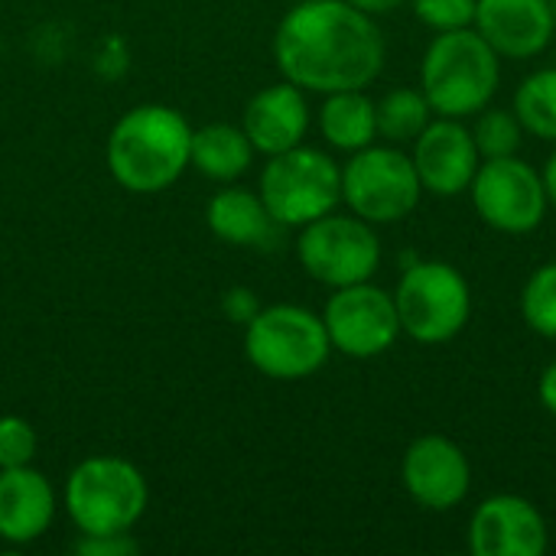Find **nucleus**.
<instances>
[{"mask_svg": "<svg viewBox=\"0 0 556 556\" xmlns=\"http://www.w3.org/2000/svg\"><path fill=\"white\" fill-rule=\"evenodd\" d=\"M274 55L303 91L368 88L384 68V36L371 13L349 0H300L277 26Z\"/></svg>", "mask_w": 556, "mask_h": 556, "instance_id": "1", "label": "nucleus"}, {"mask_svg": "<svg viewBox=\"0 0 556 556\" xmlns=\"http://www.w3.org/2000/svg\"><path fill=\"white\" fill-rule=\"evenodd\" d=\"M192 130L179 111L143 104L127 111L108 140V166L130 192H160L179 179L189 163Z\"/></svg>", "mask_w": 556, "mask_h": 556, "instance_id": "2", "label": "nucleus"}, {"mask_svg": "<svg viewBox=\"0 0 556 556\" xmlns=\"http://www.w3.org/2000/svg\"><path fill=\"white\" fill-rule=\"evenodd\" d=\"M502 85V55L476 26L437 33L420 59V91L440 117H476Z\"/></svg>", "mask_w": 556, "mask_h": 556, "instance_id": "3", "label": "nucleus"}, {"mask_svg": "<svg viewBox=\"0 0 556 556\" xmlns=\"http://www.w3.org/2000/svg\"><path fill=\"white\" fill-rule=\"evenodd\" d=\"M401 332L420 345L453 342L472 319V287L450 261H410L397 280Z\"/></svg>", "mask_w": 556, "mask_h": 556, "instance_id": "4", "label": "nucleus"}, {"mask_svg": "<svg viewBox=\"0 0 556 556\" xmlns=\"http://www.w3.org/2000/svg\"><path fill=\"white\" fill-rule=\"evenodd\" d=\"M248 362L274 381H303L316 375L332 352L323 316L303 306H267L248 323Z\"/></svg>", "mask_w": 556, "mask_h": 556, "instance_id": "5", "label": "nucleus"}, {"mask_svg": "<svg viewBox=\"0 0 556 556\" xmlns=\"http://www.w3.org/2000/svg\"><path fill=\"white\" fill-rule=\"evenodd\" d=\"M424 199V186L410 153L397 143H371L355 150L342 166V202L368 225H397Z\"/></svg>", "mask_w": 556, "mask_h": 556, "instance_id": "6", "label": "nucleus"}, {"mask_svg": "<svg viewBox=\"0 0 556 556\" xmlns=\"http://www.w3.org/2000/svg\"><path fill=\"white\" fill-rule=\"evenodd\" d=\"M261 199L277 225H309L342 202V166L313 147L274 153L261 173Z\"/></svg>", "mask_w": 556, "mask_h": 556, "instance_id": "7", "label": "nucleus"}, {"mask_svg": "<svg viewBox=\"0 0 556 556\" xmlns=\"http://www.w3.org/2000/svg\"><path fill=\"white\" fill-rule=\"evenodd\" d=\"M65 508L81 534H124L147 508V482L137 466L94 456L68 476Z\"/></svg>", "mask_w": 556, "mask_h": 556, "instance_id": "8", "label": "nucleus"}, {"mask_svg": "<svg viewBox=\"0 0 556 556\" xmlns=\"http://www.w3.org/2000/svg\"><path fill=\"white\" fill-rule=\"evenodd\" d=\"M296 257L313 280L339 290L375 277L381 264V241L375 225H368L365 218L329 212L303 225Z\"/></svg>", "mask_w": 556, "mask_h": 556, "instance_id": "9", "label": "nucleus"}, {"mask_svg": "<svg viewBox=\"0 0 556 556\" xmlns=\"http://www.w3.org/2000/svg\"><path fill=\"white\" fill-rule=\"evenodd\" d=\"M469 199L479 218L502 235H531L551 208L544 176L518 153L482 160L469 182Z\"/></svg>", "mask_w": 556, "mask_h": 556, "instance_id": "10", "label": "nucleus"}, {"mask_svg": "<svg viewBox=\"0 0 556 556\" xmlns=\"http://www.w3.org/2000/svg\"><path fill=\"white\" fill-rule=\"evenodd\" d=\"M332 349L349 358H378L401 339V319L394 293L375 287L371 280L339 287L323 313Z\"/></svg>", "mask_w": 556, "mask_h": 556, "instance_id": "11", "label": "nucleus"}, {"mask_svg": "<svg viewBox=\"0 0 556 556\" xmlns=\"http://www.w3.org/2000/svg\"><path fill=\"white\" fill-rule=\"evenodd\" d=\"M401 482L420 508L443 515L466 502L472 489V466L456 440L424 433L401 459Z\"/></svg>", "mask_w": 556, "mask_h": 556, "instance_id": "12", "label": "nucleus"}, {"mask_svg": "<svg viewBox=\"0 0 556 556\" xmlns=\"http://www.w3.org/2000/svg\"><path fill=\"white\" fill-rule=\"evenodd\" d=\"M466 541L472 556H544L551 531L531 498L502 492L476 505Z\"/></svg>", "mask_w": 556, "mask_h": 556, "instance_id": "13", "label": "nucleus"}, {"mask_svg": "<svg viewBox=\"0 0 556 556\" xmlns=\"http://www.w3.org/2000/svg\"><path fill=\"white\" fill-rule=\"evenodd\" d=\"M424 192L437 199H453L469 192V182L482 163L472 130L459 117H433L414 140L410 153Z\"/></svg>", "mask_w": 556, "mask_h": 556, "instance_id": "14", "label": "nucleus"}, {"mask_svg": "<svg viewBox=\"0 0 556 556\" xmlns=\"http://www.w3.org/2000/svg\"><path fill=\"white\" fill-rule=\"evenodd\" d=\"M476 33L502 59H534L556 33V10L551 0H476Z\"/></svg>", "mask_w": 556, "mask_h": 556, "instance_id": "15", "label": "nucleus"}, {"mask_svg": "<svg viewBox=\"0 0 556 556\" xmlns=\"http://www.w3.org/2000/svg\"><path fill=\"white\" fill-rule=\"evenodd\" d=\"M309 130V104L300 85L280 81L257 91L244 108V134L254 150L274 156L300 147Z\"/></svg>", "mask_w": 556, "mask_h": 556, "instance_id": "16", "label": "nucleus"}, {"mask_svg": "<svg viewBox=\"0 0 556 556\" xmlns=\"http://www.w3.org/2000/svg\"><path fill=\"white\" fill-rule=\"evenodd\" d=\"M52 489L29 466L0 469V538L29 544L52 525Z\"/></svg>", "mask_w": 556, "mask_h": 556, "instance_id": "17", "label": "nucleus"}, {"mask_svg": "<svg viewBox=\"0 0 556 556\" xmlns=\"http://www.w3.org/2000/svg\"><path fill=\"white\" fill-rule=\"evenodd\" d=\"M319 130L336 150H365L378 140V108L365 88L332 91L319 108Z\"/></svg>", "mask_w": 556, "mask_h": 556, "instance_id": "18", "label": "nucleus"}, {"mask_svg": "<svg viewBox=\"0 0 556 556\" xmlns=\"http://www.w3.org/2000/svg\"><path fill=\"white\" fill-rule=\"evenodd\" d=\"M208 228L228 244H267L274 241V215L264 199L248 189H222L208 202Z\"/></svg>", "mask_w": 556, "mask_h": 556, "instance_id": "19", "label": "nucleus"}, {"mask_svg": "<svg viewBox=\"0 0 556 556\" xmlns=\"http://www.w3.org/2000/svg\"><path fill=\"white\" fill-rule=\"evenodd\" d=\"M189 160L199 166L202 176L225 182V179H235V176L248 173V166L254 160V143L248 140L244 127L208 124V127L192 134Z\"/></svg>", "mask_w": 556, "mask_h": 556, "instance_id": "20", "label": "nucleus"}, {"mask_svg": "<svg viewBox=\"0 0 556 556\" xmlns=\"http://www.w3.org/2000/svg\"><path fill=\"white\" fill-rule=\"evenodd\" d=\"M511 111L518 114L525 134L556 143V65L531 72L518 85Z\"/></svg>", "mask_w": 556, "mask_h": 556, "instance_id": "21", "label": "nucleus"}, {"mask_svg": "<svg viewBox=\"0 0 556 556\" xmlns=\"http://www.w3.org/2000/svg\"><path fill=\"white\" fill-rule=\"evenodd\" d=\"M375 108H378V137L397 147L414 143L417 134L433 121V108L420 88H391L381 101H375Z\"/></svg>", "mask_w": 556, "mask_h": 556, "instance_id": "22", "label": "nucleus"}, {"mask_svg": "<svg viewBox=\"0 0 556 556\" xmlns=\"http://www.w3.org/2000/svg\"><path fill=\"white\" fill-rule=\"evenodd\" d=\"M472 140L482 153V160L495 156H515L525 143V127L515 111L508 108H482L472 121Z\"/></svg>", "mask_w": 556, "mask_h": 556, "instance_id": "23", "label": "nucleus"}, {"mask_svg": "<svg viewBox=\"0 0 556 556\" xmlns=\"http://www.w3.org/2000/svg\"><path fill=\"white\" fill-rule=\"evenodd\" d=\"M521 319L541 339H556V261L541 264L521 290Z\"/></svg>", "mask_w": 556, "mask_h": 556, "instance_id": "24", "label": "nucleus"}, {"mask_svg": "<svg viewBox=\"0 0 556 556\" xmlns=\"http://www.w3.org/2000/svg\"><path fill=\"white\" fill-rule=\"evenodd\" d=\"M410 7L414 16L433 33L463 29L476 20V0H410Z\"/></svg>", "mask_w": 556, "mask_h": 556, "instance_id": "25", "label": "nucleus"}, {"mask_svg": "<svg viewBox=\"0 0 556 556\" xmlns=\"http://www.w3.org/2000/svg\"><path fill=\"white\" fill-rule=\"evenodd\" d=\"M36 456V433L23 417H0V469L29 466Z\"/></svg>", "mask_w": 556, "mask_h": 556, "instance_id": "26", "label": "nucleus"}, {"mask_svg": "<svg viewBox=\"0 0 556 556\" xmlns=\"http://www.w3.org/2000/svg\"><path fill=\"white\" fill-rule=\"evenodd\" d=\"M75 551L91 556H124L134 554L137 544L130 538H124V534H85V541Z\"/></svg>", "mask_w": 556, "mask_h": 556, "instance_id": "27", "label": "nucleus"}, {"mask_svg": "<svg viewBox=\"0 0 556 556\" xmlns=\"http://www.w3.org/2000/svg\"><path fill=\"white\" fill-rule=\"evenodd\" d=\"M222 306H225V316H228V319L244 323V326H248V323L257 316V309H261V306H257V300H254V293H251V290H244V287L228 290Z\"/></svg>", "mask_w": 556, "mask_h": 556, "instance_id": "28", "label": "nucleus"}, {"mask_svg": "<svg viewBox=\"0 0 556 556\" xmlns=\"http://www.w3.org/2000/svg\"><path fill=\"white\" fill-rule=\"evenodd\" d=\"M538 397L541 404L556 417V362H551L544 371H541V381H538Z\"/></svg>", "mask_w": 556, "mask_h": 556, "instance_id": "29", "label": "nucleus"}, {"mask_svg": "<svg viewBox=\"0 0 556 556\" xmlns=\"http://www.w3.org/2000/svg\"><path fill=\"white\" fill-rule=\"evenodd\" d=\"M349 3L358 7V10H365V13H371V16H384V13L401 10L407 0H349Z\"/></svg>", "mask_w": 556, "mask_h": 556, "instance_id": "30", "label": "nucleus"}, {"mask_svg": "<svg viewBox=\"0 0 556 556\" xmlns=\"http://www.w3.org/2000/svg\"><path fill=\"white\" fill-rule=\"evenodd\" d=\"M544 189H547V202L556 208V150L547 156V163H544Z\"/></svg>", "mask_w": 556, "mask_h": 556, "instance_id": "31", "label": "nucleus"}, {"mask_svg": "<svg viewBox=\"0 0 556 556\" xmlns=\"http://www.w3.org/2000/svg\"><path fill=\"white\" fill-rule=\"evenodd\" d=\"M296 3H300V0H296Z\"/></svg>", "mask_w": 556, "mask_h": 556, "instance_id": "32", "label": "nucleus"}]
</instances>
